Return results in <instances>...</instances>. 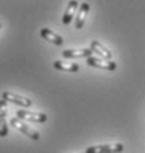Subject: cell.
I'll use <instances>...</instances> for the list:
<instances>
[{
    "label": "cell",
    "mask_w": 145,
    "mask_h": 153,
    "mask_svg": "<svg viewBox=\"0 0 145 153\" xmlns=\"http://www.w3.org/2000/svg\"><path fill=\"white\" fill-rule=\"evenodd\" d=\"M9 133L7 128V102L4 99L0 100V137L4 138Z\"/></svg>",
    "instance_id": "8992f818"
},
{
    "label": "cell",
    "mask_w": 145,
    "mask_h": 153,
    "mask_svg": "<svg viewBox=\"0 0 145 153\" xmlns=\"http://www.w3.org/2000/svg\"><path fill=\"white\" fill-rule=\"evenodd\" d=\"M53 66L59 71H65V72H79L81 66L75 62H62V60H54Z\"/></svg>",
    "instance_id": "8fae6325"
},
{
    "label": "cell",
    "mask_w": 145,
    "mask_h": 153,
    "mask_svg": "<svg viewBox=\"0 0 145 153\" xmlns=\"http://www.w3.org/2000/svg\"><path fill=\"white\" fill-rule=\"evenodd\" d=\"M87 63L92 66V68H98V69H106V71H114L117 68L116 62L113 60H107V59H100L95 56L87 57Z\"/></svg>",
    "instance_id": "277c9868"
},
{
    "label": "cell",
    "mask_w": 145,
    "mask_h": 153,
    "mask_svg": "<svg viewBox=\"0 0 145 153\" xmlns=\"http://www.w3.org/2000/svg\"><path fill=\"white\" fill-rule=\"evenodd\" d=\"M84 153H85V152H84Z\"/></svg>",
    "instance_id": "5bb4252c"
},
{
    "label": "cell",
    "mask_w": 145,
    "mask_h": 153,
    "mask_svg": "<svg viewBox=\"0 0 145 153\" xmlns=\"http://www.w3.org/2000/svg\"><path fill=\"white\" fill-rule=\"evenodd\" d=\"M123 152L122 143H111V144H97L87 147L85 153H120Z\"/></svg>",
    "instance_id": "7a4b0ae2"
},
{
    "label": "cell",
    "mask_w": 145,
    "mask_h": 153,
    "mask_svg": "<svg viewBox=\"0 0 145 153\" xmlns=\"http://www.w3.org/2000/svg\"><path fill=\"white\" fill-rule=\"evenodd\" d=\"M10 124L18 130L21 133L24 134V135H26L28 138H31V140H38L40 138V134L38 131H35L34 128H31L28 124H25V121H22V119H19L18 116H15V118H10Z\"/></svg>",
    "instance_id": "6da1fadb"
},
{
    "label": "cell",
    "mask_w": 145,
    "mask_h": 153,
    "mask_svg": "<svg viewBox=\"0 0 145 153\" xmlns=\"http://www.w3.org/2000/svg\"><path fill=\"white\" fill-rule=\"evenodd\" d=\"M40 36L44 38L46 41H49V43H52V44H54V46H62V44H63V38L60 37L57 33L49 30V28H41V30H40Z\"/></svg>",
    "instance_id": "9c48e42d"
},
{
    "label": "cell",
    "mask_w": 145,
    "mask_h": 153,
    "mask_svg": "<svg viewBox=\"0 0 145 153\" xmlns=\"http://www.w3.org/2000/svg\"><path fill=\"white\" fill-rule=\"evenodd\" d=\"M88 12H90V4H88L87 1L81 3V4H79L78 15H76V18H75V27H76V30H82V27H84V24H85V19H87Z\"/></svg>",
    "instance_id": "ba28073f"
},
{
    "label": "cell",
    "mask_w": 145,
    "mask_h": 153,
    "mask_svg": "<svg viewBox=\"0 0 145 153\" xmlns=\"http://www.w3.org/2000/svg\"><path fill=\"white\" fill-rule=\"evenodd\" d=\"M78 6H79V3H78L76 0H71V1L68 3V6H66V10H65V13H63V19H62L65 25L71 24V21L73 19L75 10L78 9Z\"/></svg>",
    "instance_id": "7c38bea8"
},
{
    "label": "cell",
    "mask_w": 145,
    "mask_h": 153,
    "mask_svg": "<svg viewBox=\"0 0 145 153\" xmlns=\"http://www.w3.org/2000/svg\"><path fill=\"white\" fill-rule=\"evenodd\" d=\"M16 116L22 121H28V122H35V124H43L47 121V115L43 112H29V111H24L21 109L16 112Z\"/></svg>",
    "instance_id": "3957f363"
},
{
    "label": "cell",
    "mask_w": 145,
    "mask_h": 153,
    "mask_svg": "<svg viewBox=\"0 0 145 153\" xmlns=\"http://www.w3.org/2000/svg\"><path fill=\"white\" fill-rule=\"evenodd\" d=\"M91 49H92V52H94V53H97V55L103 56L104 59H107V60H113V53L110 52L107 47H104L100 41L92 40V41H91Z\"/></svg>",
    "instance_id": "30bf717a"
},
{
    "label": "cell",
    "mask_w": 145,
    "mask_h": 153,
    "mask_svg": "<svg viewBox=\"0 0 145 153\" xmlns=\"http://www.w3.org/2000/svg\"><path fill=\"white\" fill-rule=\"evenodd\" d=\"M92 49H66L62 52L65 59H78V57H90L92 56Z\"/></svg>",
    "instance_id": "52a82bcc"
},
{
    "label": "cell",
    "mask_w": 145,
    "mask_h": 153,
    "mask_svg": "<svg viewBox=\"0 0 145 153\" xmlns=\"http://www.w3.org/2000/svg\"><path fill=\"white\" fill-rule=\"evenodd\" d=\"M0 28H1V22H0Z\"/></svg>",
    "instance_id": "4fadbf2b"
},
{
    "label": "cell",
    "mask_w": 145,
    "mask_h": 153,
    "mask_svg": "<svg viewBox=\"0 0 145 153\" xmlns=\"http://www.w3.org/2000/svg\"><path fill=\"white\" fill-rule=\"evenodd\" d=\"M1 99H4L6 102H10L13 105H18L21 108H29L32 105V100H29L28 97L18 96V94H15V93H10V91H3L1 93Z\"/></svg>",
    "instance_id": "5b68a950"
}]
</instances>
